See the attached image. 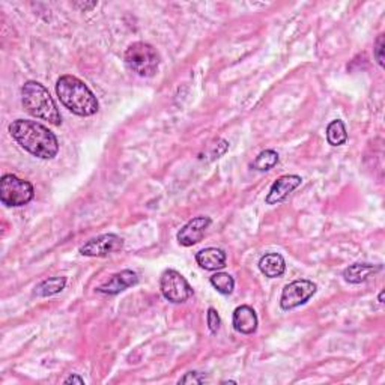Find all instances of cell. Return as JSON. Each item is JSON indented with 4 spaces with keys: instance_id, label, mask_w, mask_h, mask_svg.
<instances>
[{
    "instance_id": "obj_17",
    "label": "cell",
    "mask_w": 385,
    "mask_h": 385,
    "mask_svg": "<svg viewBox=\"0 0 385 385\" xmlns=\"http://www.w3.org/2000/svg\"><path fill=\"white\" fill-rule=\"evenodd\" d=\"M327 140L331 147H340V144L346 143L348 133L344 121L336 119L327 126Z\"/></svg>"
},
{
    "instance_id": "obj_11",
    "label": "cell",
    "mask_w": 385,
    "mask_h": 385,
    "mask_svg": "<svg viewBox=\"0 0 385 385\" xmlns=\"http://www.w3.org/2000/svg\"><path fill=\"white\" fill-rule=\"evenodd\" d=\"M137 281H139V277H137V274L134 271L124 270L121 272L113 274L106 283L100 285L97 288V292L106 294V295H118L121 294L122 290L137 285Z\"/></svg>"
},
{
    "instance_id": "obj_8",
    "label": "cell",
    "mask_w": 385,
    "mask_h": 385,
    "mask_svg": "<svg viewBox=\"0 0 385 385\" xmlns=\"http://www.w3.org/2000/svg\"><path fill=\"white\" fill-rule=\"evenodd\" d=\"M122 247L124 239L121 236L115 234H104L88 241L80 249V253L83 256H89V258H104V256L122 250Z\"/></svg>"
},
{
    "instance_id": "obj_23",
    "label": "cell",
    "mask_w": 385,
    "mask_h": 385,
    "mask_svg": "<svg viewBox=\"0 0 385 385\" xmlns=\"http://www.w3.org/2000/svg\"><path fill=\"white\" fill-rule=\"evenodd\" d=\"M64 382H65V384H80V385H83V384H84V379L80 378L79 375H71L70 378H66Z\"/></svg>"
},
{
    "instance_id": "obj_10",
    "label": "cell",
    "mask_w": 385,
    "mask_h": 385,
    "mask_svg": "<svg viewBox=\"0 0 385 385\" xmlns=\"http://www.w3.org/2000/svg\"><path fill=\"white\" fill-rule=\"evenodd\" d=\"M303 179L301 176L298 175H283L280 176L276 182H274L270 188V193L267 196V202L268 205H277L280 202H283L289 198V194L292 193L294 190L301 185Z\"/></svg>"
},
{
    "instance_id": "obj_3",
    "label": "cell",
    "mask_w": 385,
    "mask_h": 385,
    "mask_svg": "<svg viewBox=\"0 0 385 385\" xmlns=\"http://www.w3.org/2000/svg\"><path fill=\"white\" fill-rule=\"evenodd\" d=\"M21 102L26 112L51 125H61L62 116L59 113L55 100L50 92L38 82H26L21 88Z\"/></svg>"
},
{
    "instance_id": "obj_4",
    "label": "cell",
    "mask_w": 385,
    "mask_h": 385,
    "mask_svg": "<svg viewBox=\"0 0 385 385\" xmlns=\"http://www.w3.org/2000/svg\"><path fill=\"white\" fill-rule=\"evenodd\" d=\"M125 64L140 77H152L160 65V55L148 42H134L125 51Z\"/></svg>"
},
{
    "instance_id": "obj_2",
    "label": "cell",
    "mask_w": 385,
    "mask_h": 385,
    "mask_svg": "<svg viewBox=\"0 0 385 385\" xmlns=\"http://www.w3.org/2000/svg\"><path fill=\"white\" fill-rule=\"evenodd\" d=\"M56 93L62 104L77 116H92L98 112L100 104L93 92L74 75H62L57 80Z\"/></svg>"
},
{
    "instance_id": "obj_19",
    "label": "cell",
    "mask_w": 385,
    "mask_h": 385,
    "mask_svg": "<svg viewBox=\"0 0 385 385\" xmlns=\"http://www.w3.org/2000/svg\"><path fill=\"white\" fill-rule=\"evenodd\" d=\"M209 283L214 286V289H217L218 292L223 295L232 294L234 288H235V280L227 272L214 274V276H211V279H209Z\"/></svg>"
},
{
    "instance_id": "obj_14",
    "label": "cell",
    "mask_w": 385,
    "mask_h": 385,
    "mask_svg": "<svg viewBox=\"0 0 385 385\" xmlns=\"http://www.w3.org/2000/svg\"><path fill=\"white\" fill-rule=\"evenodd\" d=\"M381 265H372V263H354L349 265V267L344 271V277L348 283L358 285L363 283L367 279H369L372 274L381 271Z\"/></svg>"
},
{
    "instance_id": "obj_13",
    "label": "cell",
    "mask_w": 385,
    "mask_h": 385,
    "mask_svg": "<svg viewBox=\"0 0 385 385\" xmlns=\"http://www.w3.org/2000/svg\"><path fill=\"white\" fill-rule=\"evenodd\" d=\"M196 262L200 268L207 271H218L226 267V253L216 247H208V249L200 250L196 254Z\"/></svg>"
},
{
    "instance_id": "obj_20",
    "label": "cell",
    "mask_w": 385,
    "mask_h": 385,
    "mask_svg": "<svg viewBox=\"0 0 385 385\" xmlns=\"http://www.w3.org/2000/svg\"><path fill=\"white\" fill-rule=\"evenodd\" d=\"M220 325H221V319L218 316V312L214 309V307H211L208 310V327L212 335H217V331L220 330Z\"/></svg>"
},
{
    "instance_id": "obj_16",
    "label": "cell",
    "mask_w": 385,
    "mask_h": 385,
    "mask_svg": "<svg viewBox=\"0 0 385 385\" xmlns=\"http://www.w3.org/2000/svg\"><path fill=\"white\" fill-rule=\"evenodd\" d=\"M66 285V279L65 277H50L42 280L41 283L35 288V295L37 297H51L56 295L59 292H62Z\"/></svg>"
},
{
    "instance_id": "obj_1",
    "label": "cell",
    "mask_w": 385,
    "mask_h": 385,
    "mask_svg": "<svg viewBox=\"0 0 385 385\" xmlns=\"http://www.w3.org/2000/svg\"><path fill=\"white\" fill-rule=\"evenodd\" d=\"M12 139L20 147L41 160H51L59 152V142L47 126L28 119H17L10 125Z\"/></svg>"
},
{
    "instance_id": "obj_15",
    "label": "cell",
    "mask_w": 385,
    "mask_h": 385,
    "mask_svg": "<svg viewBox=\"0 0 385 385\" xmlns=\"http://www.w3.org/2000/svg\"><path fill=\"white\" fill-rule=\"evenodd\" d=\"M259 270L262 274L270 277V279H277L281 277L286 271V262L283 256L279 253H268L261 258L259 261Z\"/></svg>"
},
{
    "instance_id": "obj_9",
    "label": "cell",
    "mask_w": 385,
    "mask_h": 385,
    "mask_svg": "<svg viewBox=\"0 0 385 385\" xmlns=\"http://www.w3.org/2000/svg\"><path fill=\"white\" fill-rule=\"evenodd\" d=\"M211 225L209 217H196L178 232V243L184 247H191L202 241V238Z\"/></svg>"
},
{
    "instance_id": "obj_22",
    "label": "cell",
    "mask_w": 385,
    "mask_h": 385,
    "mask_svg": "<svg viewBox=\"0 0 385 385\" xmlns=\"http://www.w3.org/2000/svg\"><path fill=\"white\" fill-rule=\"evenodd\" d=\"M382 51H384V37L379 35L378 39H376V46H375V57H376V61H378L379 66H384Z\"/></svg>"
},
{
    "instance_id": "obj_5",
    "label": "cell",
    "mask_w": 385,
    "mask_h": 385,
    "mask_svg": "<svg viewBox=\"0 0 385 385\" xmlns=\"http://www.w3.org/2000/svg\"><path fill=\"white\" fill-rule=\"evenodd\" d=\"M33 196H35L33 185L24 179L11 173L3 175L0 179V200L6 207H24L33 199Z\"/></svg>"
},
{
    "instance_id": "obj_24",
    "label": "cell",
    "mask_w": 385,
    "mask_h": 385,
    "mask_svg": "<svg viewBox=\"0 0 385 385\" xmlns=\"http://www.w3.org/2000/svg\"><path fill=\"white\" fill-rule=\"evenodd\" d=\"M378 299H379V303H384V290L379 294V298H378Z\"/></svg>"
},
{
    "instance_id": "obj_7",
    "label": "cell",
    "mask_w": 385,
    "mask_h": 385,
    "mask_svg": "<svg viewBox=\"0 0 385 385\" xmlns=\"http://www.w3.org/2000/svg\"><path fill=\"white\" fill-rule=\"evenodd\" d=\"M316 285L310 280H295L289 283L281 292L280 306L283 310H292L295 307L306 304L316 294Z\"/></svg>"
},
{
    "instance_id": "obj_6",
    "label": "cell",
    "mask_w": 385,
    "mask_h": 385,
    "mask_svg": "<svg viewBox=\"0 0 385 385\" xmlns=\"http://www.w3.org/2000/svg\"><path fill=\"white\" fill-rule=\"evenodd\" d=\"M160 289L162 297L173 304H182L193 297V288L182 274L175 270H166L161 274Z\"/></svg>"
},
{
    "instance_id": "obj_21",
    "label": "cell",
    "mask_w": 385,
    "mask_h": 385,
    "mask_svg": "<svg viewBox=\"0 0 385 385\" xmlns=\"http://www.w3.org/2000/svg\"><path fill=\"white\" fill-rule=\"evenodd\" d=\"M207 381V376L200 372H188L184 378L179 379V384H205Z\"/></svg>"
},
{
    "instance_id": "obj_18",
    "label": "cell",
    "mask_w": 385,
    "mask_h": 385,
    "mask_svg": "<svg viewBox=\"0 0 385 385\" xmlns=\"http://www.w3.org/2000/svg\"><path fill=\"white\" fill-rule=\"evenodd\" d=\"M279 162V153L272 149L262 151L258 157L252 162V169L258 170V172H267L272 167H276Z\"/></svg>"
},
{
    "instance_id": "obj_12",
    "label": "cell",
    "mask_w": 385,
    "mask_h": 385,
    "mask_svg": "<svg viewBox=\"0 0 385 385\" xmlns=\"http://www.w3.org/2000/svg\"><path fill=\"white\" fill-rule=\"evenodd\" d=\"M232 323L234 328L241 335H253L259 325L258 314L250 306H239L234 312Z\"/></svg>"
}]
</instances>
